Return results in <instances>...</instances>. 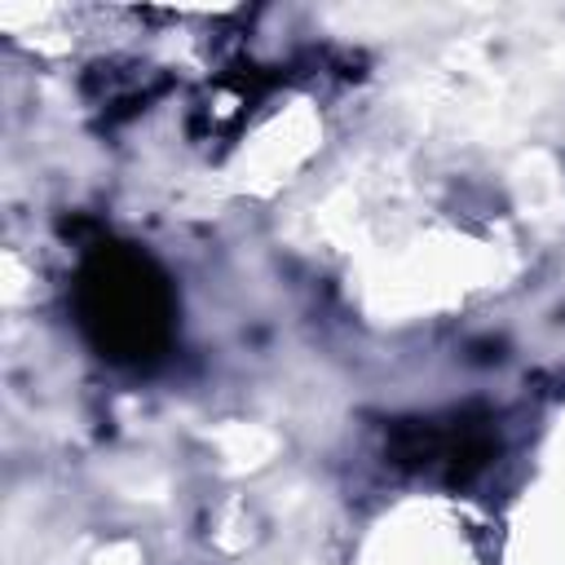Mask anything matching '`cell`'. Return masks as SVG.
<instances>
[{"mask_svg":"<svg viewBox=\"0 0 565 565\" xmlns=\"http://www.w3.org/2000/svg\"><path fill=\"white\" fill-rule=\"evenodd\" d=\"M88 327L97 331L102 344H115L124 353H141L150 349L159 335H163V322H168V300H163V287L159 278L150 274L146 260L137 256H102L88 274Z\"/></svg>","mask_w":565,"mask_h":565,"instance_id":"1","label":"cell"}]
</instances>
